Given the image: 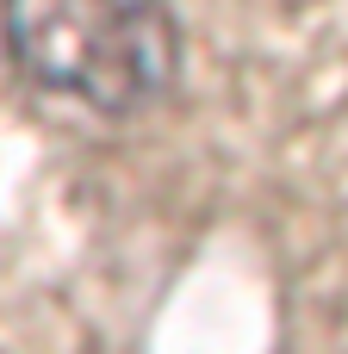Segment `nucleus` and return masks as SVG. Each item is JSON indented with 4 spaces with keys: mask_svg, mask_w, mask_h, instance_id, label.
<instances>
[{
    "mask_svg": "<svg viewBox=\"0 0 348 354\" xmlns=\"http://www.w3.org/2000/svg\"><path fill=\"white\" fill-rule=\"evenodd\" d=\"M12 62L93 112L131 118L168 93L181 25L168 0H0Z\"/></svg>",
    "mask_w": 348,
    "mask_h": 354,
    "instance_id": "f257e3e1",
    "label": "nucleus"
}]
</instances>
